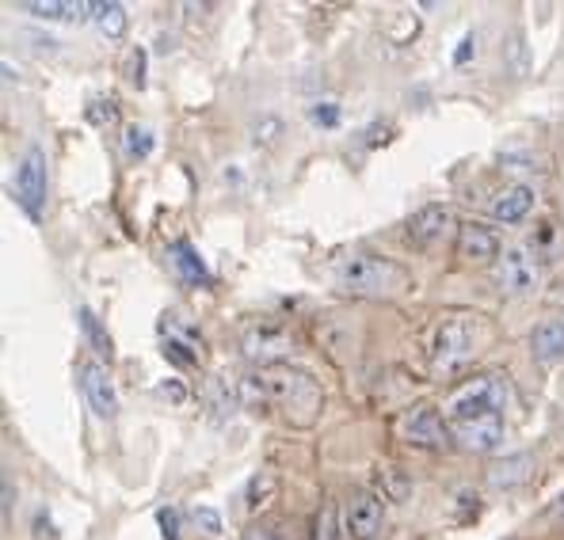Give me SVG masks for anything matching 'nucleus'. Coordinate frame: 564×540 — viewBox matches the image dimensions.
<instances>
[{
  "label": "nucleus",
  "mask_w": 564,
  "mask_h": 540,
  "mask_svg": "<svg viewBox=\"0 0 564 540\" xmlns=\"http://www.w3.org/2000/svg\"><path fill=\"white\" fill-rule=\"evenodd\" d=\"M35 529H39V540H57L54 537V526H50V518H46L43 510L35 514Z\"/></svg>",
  "instance_id": "obj_33"
},
{
  "label": "nucleus",
  "mask_w": 564,
  "mask_h": 540,
  "mask_svg": "<svg viewBox=\"0 0 564 540\" xmlns=\"http://www.w3.org/2000/svg\"><path fill=\"white\" fill-rule=\"evenodd\" d=\"M401 430L412 445H423V450H446V445H451V427H446V419L435 407H416V411H409Z\"/></svg>",
  "instance_id": "obj_10"
},
{
  "label": "nucleus",
  "mask_w": 564,
  "mask_h": 540,
  "mask_svg": "<svg viewBox=\"0 0 564 540\" xmlns=\"http://www.w3.org/2000/svg\"><path fill=\"white\" fill-rule=\"evenodd\" d=\"M191 346H195V343H184V339L169 335V343H164V354H169V359H176L180 365H195L198 354L191 351Z\"/></svg>",
  "instance_id": "obj_25"
},
{
  "label": "nucleus",
  "mask_w": 564,
  "mask_h": 540,
  "mask_svg": "<svg viewBox=\"0 0 564 540\" xmlns=\"http://www.w3.org/2000/svg\"><path fill=\"white\" fill-rule=\"evenodd\" d=\"M530 351L542 365L564 362V316H553V320H542L530 335Z\"/></svg>",
  "instance_id": "obj_15"
},
{
  "label": "nucleus",
  "mask_w": 564,
  "mask_h": 540,
  "mask_svg": "<svg viewBox=\"0 0 564 540\" xmlns=\"http://www.w3.org/2000/svg\"><path fill=\"white\" fill-rule=\"evenodd\" d=\"M210 400H214V411H229V404H234V393H226L221 377L210 381Z\"/></svg>",
  "instance_id": "obj_30"
},
{
  "label": "nucleus",
  "mask_w": 564,
  "mask_h": 540,
  "mask_svg": "<svg viewBox=\"0 0 564 540\" xmlns=\"http://www.w3.org/2000/svg\"><path fill=\"white\" fill-rule=\"evenodd\" d=\"M386 521V503L375 492H355L344 503V533L351 540H375Z\"/></svg>",
  "instance_id": "obj_7"
},
{
  "label": "nucleus",
  "mask_w": 564,
  "mask_h": 540,
  "mask_svg": "<svg viewBox=\"0 0 564 540\" xmlns=\"http://www.w3.org/2000/svg\"><path fill=\"white\" fill-rule=\"evenodd\" d=\"M454 232V210L451 206H423L409 218L404 225V236H409L412 247H435L438 240H446Z\"/></svg>",
  "instance_id": "obj_9"
},
{
  "label": "nucleus",
  "mask_w": 564,
  "mask_h": 540,
  "mask_svg": "<svg viewBox=\"0 0 564 540\" xmlns=\"http://www.w3.org/2000/svg\"><path fill=\"white\" fill-rule=\"evenodd\" d=\"M12 514V480H4V518Z\"/></svg>",
  "instance_id": "obj_35"
},
{
  "label": "nucleus",
  "mask_w": 564,
  "mask_h": 540,
  "mask_svg": "<svg viewBox=\"0 0 564 540\" xmlns=\"http://www.w3.org/2000/svg\"><path fill=\"white\" fill-rule=\"evenodd\" d=\"M485 320L480 316H469V312H454V316H443L431 335V365L438 373H458L477 359L480 346H485Z\"/></svg>",
  "instance_id": "obj_3"
},
{
  "label": "nucleus",
  "mask_w": 564,
  "mask_h": 540,
  "mask_svg": "<svg viewBox=\"0 0 564 540\" xmlns=\"http://www.w3.org/2000/svg\"><path fill=\"white\" fill-rule=\"evenodd\" d=\"M23 12L39 15V20H88V4H65V0H31Z\"/></svg>",
  "instance_id": "obj_18"
},
{
  "label": "nucleus",
  "mask_w": 564,
  "mask_h": 540,
  "mask_svg": "<svg viewBox=\"0 0 564 540\" xmlns=\"http://www.w3.org/2000/svg\"><path fill=\"white\" fill-rule=\"evenodd\" d=\"M156 148V134L149 126H127V134H122V153H127V161H145V156H153Z\"/></svg>",
  "instance_id": "obj_21"
},
{
  "label": "nucleus",
  "mask_w": 564,
  "mask_h": 540,
  "mask_svg": "<svg viewBox=\"0 0 564 540\" xmlns=\"http://www.w3.org/2000/svg\"><path fill=\"white\" fill-rule=\"evenodd\" d=\"M530 472H534V461H530L527 453H519V456H511V461L496 464V469L488 472V480H492V487H516Z\"/></svg>",
  "instance_id": "obj_19"
},
{
  "label": "nucleus",
  "mask_w": 564,
  "mask_h": 540,
  "mask_svg": "<svg viewBox=\"0 0 564 540\" xmlns=\"http://www.w3.org/2000/svg\"><path fill=\"white\" fill-rule=\"evenodd\" d=\"M195 526L203 529L206 537H221V514L210 510V506H198V510H195Z\"/></svg>",
  "instance_id": "obj_26"
},
{
  "label": "nucleus",
  "mask_w": 564,
  "mask_h": 540,
  "mask_svg": "<svg viewBox=\"0 0 564 540\" xmlns=\"http://www.w3.org/2000/svg\"><path fill=\"white\" fill-rule=\"evenodd\" d=\"M451 434L466 445L469 453H492L503 442V419H469V422H451Z\"/></svg>",
  "instance_id": "obj_13"
},
{
  "label": "nucleus",
  "mask_w": 564,
  "mask_h": 540,
  "mask_svg": "<svg viewBox=\"0 0 564 540\" xmlns=\"http://www.w3.org/2000/svg\"><path fill=\"white\" fill-rule=\"evenodd\" d=\"M245 540H290V526H286V521H271V518L268 521H252Z\"/></svg>",
  "instance_id": "obj_23"
},
{
  "label": "nucleus",
  "mask_w": 564,
  "mask_h": 540,
  "mask_svg": "<svg viewBox=\"0 0 564 540\" xmlns=\"http://www.w3.org/2000/svg\"><path fill=\"white\" fill-rule=\"evenodd\" d=\"M503 407H508V385L500 377H477L466 381L462 388H454L443 404V415L451 422H469V419H503Z\"/></svg>",
  "instance_id": "obj_4"
},
{
  "label": "nucleus",
  "mask_w": 564,
  "mask_h": 540,
  "mask_svg": "<svg viewBox=\"0 0 564 540\" xmlns=\"http://www.w3.org/2000/svg\"><path fill=\"white\" fill-rule=\"evenodd\" d=\"M310 119L317 122V126L332 130V126H339V107L336 103H313L310 107Z\"/></svg>",
  "instance_id": "obj_28"
},
{
  "label": "nucleus",
  "mask_w": 564,
  "mask_h": 540,
  "mask_svg": "<svg viewBox=\"0 0 564 540\" xmlns=\"http://www.w3.org/2000/svg\"><path fill=\"white\" fill-rule=\"evenodd\" d=\"M550 518L557 521V526H564V495L553 498V506H550Z\"/></svg>",
  "instance_id": "obj_34"
},
{
  "label": "nucleus",
  "mask_w": 564,
  "mask_h": 540,
  "mask_svg": "<svg viewBox=\"0 0 564 540\" xmlns=\"http://www.w3.org/2000/svg\"><path fill=\"white\" fill-rule=\"evenodd\" d=\"M161 393H164V396H172V404H184V400H187V388L180 385L176 377H169V381H164V385H161Z\"/></svg>",
  "instance_id": "obj_31"
},
{
  "label": "nucleus",
  "mask_w": 564,
  "mask_h": 540,
  "mask_svg": "<svg viewBox=\"0 0 564 540\" xmlns=\"http://www.w3.org/2000/svg\"><path fill=\"white\" fill-rule=\"evenodd\" d=\"M290 351V335L279 328V323H252L245 331V354L248 359H260V362H271V359H282Z\"/></svg>",
  "instance_id": "obj_14"
},
{
  "label": "nucleus",
  "mask_w": 564,
  "mask_h": 540,
  "mask_svg": "<svg viewBox=\"0 0 564 540\" xmlns=\"http://www.w3.org/2000/svg\"><path fill=\"white\" fill-rule=\"evenodd\" d=\"M77 323H80V331H85V339L93 343V351L99 354V359H111V335H107L104 323L96 320V312L88 309V305H80L77 309Z\"/></svg>",
  "instance_id": "obj_20"
},
{
  "label": "nucleus",
  "mask_w": 564,
  "mask_h": 540,
  "mask_svg": "<svg viewBox=\"0 0 564 540\" xmlns=\"http://www.w3.org/2000/svg\"><path fill=\"white\" fill-rule=\"evenodd\" d=\"M534 202H538L534 187H527V183H508L503 190H496V198H492V218L503 221V225H519V221L530 218Z\"/></svg>",
  "instance_id": "obj_12"
},
{
  "label": "nucleus",
  "mask_w": 564,
  "mask_h": 540,
  "mask_svg": "<svg viewBox=\"0 0 564 540\" xmlns=\"http://www.w3.org/2000/svg\"><path fill=\"white\" fill-rule=\"evenodd\" d=\"M156 526H161L164 540H180V510H176V506H164V510H156Z\"/></svg>",
  "instance_id": "obj_27"
},
{
  "label": "nucleus",
  "mask_w": 564,
  "mask_h": 540,
  "mask_svg": "<svg viewBox=\"0 0 564 540\" xmlns=\"http://www.w3.org/2000/svg\"><path fill=\"white\" fill-rule=\"evenodd\" d=\"M130 85L145 88V49H141V46L130 54Z\"/></svg>",
  "instance_id": "obj_29"
},
{
  "label": "nucleus",
  "mask_w": 564,
  "mask_h": 540,
  "mask_svg": "<svg viewBox=\"0 0 564 540\" xmlns=\"http://www.w3.org/2000/svg\"><path fill=\"white\" fill-rule=\"evenodd\" d=\"M15 202L23 206L31 221H43L46 213V190H50V176H46V153L43 148H28L15 168Z\"/></svg>",
  "instance_id": "obj_6"
},
{
  "label": "nucleus",
  "mask_w": 564,
  "mask_h": 540,
  "mask_svg": "<svg viewBox=\"0 0 564 540\" xmlns=\"http://www.w3.org/2000/svg\"><path fill=\"white\" fill-rule=\"evenodd\" d=\"M169 260H172V267H176L180 278L191 282V286H210V282H214V274L206 271L203 255H198L187 240H176V244L169 247Z\"/></svg>",
  "instance_id": "obj_16"
},
{
  "label": "nucleus",
  "mask_w": 564,
  "mask_h": 540,
  "mask_svg": "<svg viewBox=\"0 0 564 540\" xmlns=\"http://www.w3.org/2000/svg\"><path fill=\"white\" fill-rule=\"evenodd\" d=\"M88 20H93L96 27H99V35H107V38H122V35H127V27H130L127 8L115 4V0H99V4H88Z\"/></svg>",
  "instance_id": "obj_17"
},
{
  "label": "nucleus",
  "mask_w": 564,
  "mask_h": 540,
  "mask_svg": "<svg viewBox=\"0 0 564 540\" xmlns=\"http://www.w3.org/2000/svg\"><path fill=\"white\" fill-rule=\"evenodd\" d=\"M80 388H85V400L96 411V419L111 422L119 415V393H115L111 373L104 370V362H85L80 365Z\"/></svg>",
  "instance_id": "obj_8"
},
{
  "label": "nucleus",
  "mask_w": 564,
  "mask_h": 540,
  "mask_svg": "<svg viewBox=\"0 0 564 540\" xmlns=\"http://www.w3.org/2000/svg\"><path fill=\"white\" fill-rule=\"evenodd\" d=\"M85 114H88V122H93V126H115V119H119V107H115V99H96Z\"/></svg>",
  "instance_id": "obj_24"
},
{
  "label": "nucleus",
  "mask_w": 564,
  "mask_h": 540,
  "mask_svg": "<svg viewBox=\"0 0 564 540\" xmlns=\"http://www.w3.org/2000/svg\"><path fill=\"white\" fill-rule=\"evenodd\" d=\"M496 282H500L503 294H534L538 282H542V255L530 244H511L503 247L500 263H496Z\"/></svg>",
  "instance_id": "obj_5"
},
{
  "label": "nucleus",
  "mask_w": 564,
  "mask_h": 540,
  "mask_svg": "<svg viewBox=\"0 0 564 540\" xmlns=\"http://www.w3.org/2000/svg\"><path fill=\"white\" fill-rule=\"evenodd\" d=\"M336 286L351 297H389L409 289V274L378 252H351L336 263Z\"/></svg>",
  "instance_id": "obj_2"
},
{
  "label": "nucleus",
  "mask_w": 564,
  "mask_h": 540,
  "mask_svg": "<svg viewBox=\"0 0 564 540\" xmlns=\"http://www.w3.org/2000/svg\"><path fill=\"white\" fill-rule=\"evenodd\" d=\"M500 240L488 225H477V221H466L458 229V260L473 263V267H485V263H500Z\"/></svg>",
  "instance_id": "obj_11"
},
{
  "label": "nucleus",
  "mask_w": 564,
  "mask_h": 540,
  "mask_svg": "<svg viewBox=\"0 0 564 540\" xmlns=\"http://www.w3.org/2000/svg\"><path fill=\"white\" fill-rule=\"evenodd\" d=\"M469 54H477V38H473V35L462 38V49H458V54H454V62L466 65V62H469Z\"/></svg>",
  "instance_id": "obj_32"
},
{
  "label": "nucleus",
  "mask_w": 564,
  "mask_h": 540,
  "mask_svg": "<svg viewBox=\"0 0 564 540\" xmlns=\"http://www.w3.org/2000/svg\"><path fill=\"white\" fill-rule=\"evenodd\" d=\"M275 476L271 472H260V476H252L248 480V492H245V498H248V510H260V506H268L271 498H275Z\"/></svg>",
  "instance_id": "obj_22"
},
{
  "label": "nucleus",
  "mask_w": 564,
  "mask_h": 540,
  "mask_svg": "<svg viewBox=\"0 0 564 540\" xmlns=\"http://www.w3.org/2000/svg\"><path fill=\"white\" fill-rule=\"evenodd\" d=\"M240 404L248 407L252 415L263 411H282L286 419H294L297 427H310L317 419L321 396L317 381L302 370H290V365H263L260 373H248L240 381Z\"/></svg>",
  "instance_id": "obj_1"
}]
</instances>
